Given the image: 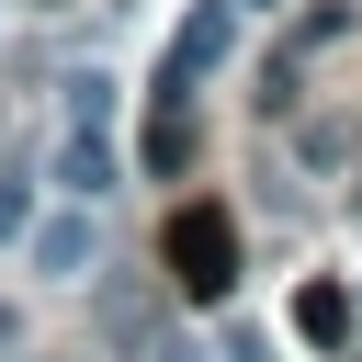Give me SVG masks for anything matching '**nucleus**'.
<instances>
[{
    "label": "nucleus",
    "instance_id": "nucleus-1",
    "mask_svg": "<svg viewBox=\"0 0 362 362\" xmlns=\"http://www.w3.org/2000/svg\"><path fill=\"white\" fill-rule=\"evenodd\" d=\"M158 272H170V294H192V305H226V294H238V215H226V204H181V215L158 226Z\"/></svg>",
    "mask_w": 362,
    "mask_h": 362
},
{
    "label": "nucleus",
    "instance_id": "nucleus-2",
    "mask_svg": "<svg viewBox=\"0 0 362 362\" xmlns=\"http://www.w3.org/2000/svg\"><path fill=\"white\" fill-rule=\"evenodd\" d=\"M226 45H238V0H192L181 34H170V57H158V102H192L226 68Z\"/></svg>",
    "mask_w": 362,
    "mask_h": 362
},
{
    "label": "nucleus",
    "instance_id": "nucleus-3",
    "mask_svg": "<svg viewBox=\"0 0 362 362\" xmlns=\"http://www.w3.org/2000/svg\"><path fill=\"white\" fill-rule=\"evenodd\" d=\"M23 260H34L45 283H90V260H102L90 204H45V215H23Z\"/></svg>",
    "mask_w": 362,
    "mask_h": 362
},
{
    "label": "nucleus",
    "instance_id": "nucleus-4",
    "mask_svg": "<svg viewBox=\"0 0 362 362\" xmlns=\"http://www.w3.org/2000/svg\"><path fill=\"white\" fill-rule=\"evenodd\" d=\"M45 170H57V181H68V204H102V192H113V181H124V158H113V136H102V124H68V136H57V158H45Z\"/></svg>",
    "mask_w": 362,
    "mask_h": 362
},
{
    "label": "nucleus",
    "instance_id": "nucleus-5",
    "mask_svg": "<svg viewBox=\"0 0 362 362\" xmlns=\"http://www.w3.org/2000/svg\"><path fill=\"white\" fill-rule=\"evenodd\" d=\"M102 339H113V351L170 339V294H158V283H113V294H102Z\"/></svg>",
    "mask_w": 362,
    "mask_h": 362
},
{
    "label": "nucleus",
    "instance_id": "nucleus-6",
    "mask_svg": "<svg viewBox=\"0 0 362 362\" xmlns=\"http://www.w3.org/2000/svg\"><path fill=\"white\" fill-rule=\"evenodd\" d=\"M351 317H362V305H351V283H305V294H294V339H305V351H339V339H351Z\"/></svg>",
    "mask_w": 362,
    "mask_h": 362
},
{
    "label": "nucleus",
    "instance_id": "nucleus-7",
    "mask_svg": "<svg viewBox=\"0 0 362 362\" xmlns=\"http://www.w3.org/2000/svg\"><path fill=\"white\" fill-rule=\"evenodd\" d=\"M147 170H192V102H158L147 113Z\"/></svg>",
    "mask_w": 362,
    "mask_h": 362
},
{
    "label": "nucleus",
    "instance_id": "nucleus-8",
    "mask_svg": "<svg viewBox=\"0 0 362 362\" xmlns=\"http://www.w3.org/2000/svg\"><path fill=\"white\" fill-rule=\"evenodd\" d=\"M68 90V124H113V79L102 68H79V79H57Z\"/></svg>",
    "mask_w": 362,
    "mask_h": 362
},
{
    "label": "nucleus",
    "instance_id": "nucleus-9",
    "mask_svg": "<svg viewBox=\"0 0 362 362\" xmlns=\"http://www.w3.org/2000/svg\"><path fill=\"white\" fill-rule=\"evenodd\" d=\"M294 158H305V170H317V181H328V170H339V158H351V124H305V136H294Z\"/></svg>",
    "mask_w": 362,
    "mask_h": 362
},
{
    "label": "nucleus",
    "instance_id": "nucleus-10",
    "mask_svg": "<svg viewBox=\"0 0 362 362\" xmlns=\"http://www.w3.org/2000/svg\"><path fill=\"white\" fill-rule=\"evenodd\" d=\"M23 215H34V192H23V170H0V238H23Z\"/></svg>",
    "mask_w": 362,
    "mask_h": 362
},
{
    "label": "nucleus",
    "instance_id": "nucleus-11",
    "mask_svg": "<svg viewBox=\"0 0 362 362\" xmlns=\"http://www.w3.org/2000/svg\"><path fill=\"white\" fill-rule=\"evenodd\" d=\"M147 362H215V351H192V339H147Z\"/></svg>",
    "mask_w": 362,
    "mask_h": 362
},
{
    "label": "nucleus",
    "instance_id": "nucleus-12",
    "mask_svg": "<svg viewBox=\"0 0 362 362\" xmlns=\"http://www.w3.org/2000/svg\"><path fill=\"white\" fill-rule=\"evenodd\" d=\"M0 362H11V305H0Z\"/></svg>",
    "mask_w": 362,
    "mask_h": 362
}]
</instances>
